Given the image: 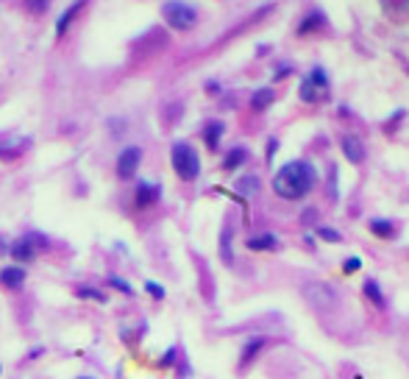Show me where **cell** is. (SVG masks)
Returning a JSON list of instances; mask_svg holds the SVG:
<instances>
[{
	"mask_svg": "<svg viewBox=\"0 0 409 379\" xmlns=\"http://www.w3.org/2000/svg\"><path fill=\"white\" fill-rule=\"evenodd\" d=\"M145 290H148L154 298H161V296H164V287H161V284H156V282H148V284H145Z\"/></svg>",
	"mask_w": 409,
	"mask_h": 379,
	"instance_id": "obj_27",
	"label": "cell"
},
{
	"mask_svg": "<svg viewBox=\"0 0 409 379\" xmlns=\"http://www.w3.org/2000/svg\"><path fill=\"white\" fill-rule=\"evenodd\" d=\"M276 100V93L270 90V87H262V90H256V93L251 95V109H256V112H265L270 103Z\"/></svg>",
	"mask_w": 409,
	"mask_h": 379,
	"instance_id": "obj_19",
	"label": "cell"
},
{
	"mask_svg": "<svg viewBox=\"0 0 409 379\" xmlns=\"http://www.w3.org/2000/svg\"><path fill=\"white\" fill-rule=\"evenodd\" d=\"M267 335H251L245 343H243V351H240V368H248L253 360L262 354V348L267 346Z\"/></svg>",
	"mask_w": 409,
	"mask_h": 379,
	"instance_id": "obj_10",
	"label": "cell"
},
{
	"mask_svg": "<svg viewBox=\"0 0 409 379\" xmlns=\"http://www.w3.org/2000/svg\"><path fill=\"white\" fill-rule=\"evenodd\" d=\"M315 234L323 240V243H334V246H337V243H343V234H340L337 229H331V226H317Z\"/></svg>",
	"mask_w": 409,
	"mask_h": 379,
	"instance_id": "obj_20",
	"label": "cell"
},
{
	"mask_svg": "<svg viewBox=\"0 0 409 379\" xmlns=\"http://www.w3.org/2000/svg\"><path fill=\"white\" fill-rule=\"evenodd\" d=\"M23 282H26V268L9 265V268L0 271V284H3V287H20Z\"/></svg>",
	"mask_w": 409,
	"mask_h": 379,
	"instance_id": "obj_16",
	"label": "cell"
},
{
	"mask_svg": "<svg viewBox=\"0 0 409 379\" xmlns=\"http://www.w3.org/2000/svg\"><path fill=\"white\" fill-rule=\"evenodd\" d=\"M368 229H371V234H376L378 240H395V237H398V226L393 221H387V218L368 221Z\"/></svg>",
	"mask_w": 409,
	"mask_h": 379,
	"instance_id": "obj_12",
	"label": "cell"
},
{
	"mask_svg": "<svg viewBox=\"0 0 409 379\" xmlns=\"http://www.w3.org/2000/svg\"><path fill=\"white\" fill-rule=\"evenodd\" d=\"M48 6H51V0H26V9H28L31 14H42V11H48Z\"/></svg>",
	"mask_w": 409,
	"mask_h": 379,
	"instance_id": "obj_24",
	"label": "cell"
},
{
	"mask_svg": "<svg viewBox=\"0 0 409 379\" xmlns=\"http://www.w3.org/2000/svg\"><path fill=\"white\" fill-rule=\"evenodd\" d=\"M173 360H176V348H170V351L161 357V363H159V365H161V368H167V365H173Z\"/></svg>",
	"mask_w": 409,
	"mask_h": 379,
	"instance_id": "obj_28",
	"label": "cell"
},
{
	"mask_svg": "<svg viewBox=\"0 0 409 379\" xmlns=\"http://www.w3.org/2000/svg\"><path fill=\"white\" fill-rule=\"evenodd\" d=\"M161 17L173 31H192L198 23V9L187 0H167L161 6Z\"/></svg>",
	"mask_w": 409,
	"mask_h": 379,
	"instance_id": "obj_4",
	"label": "cell"
},
{
	"mask_svg": "<svg viewBox=\"0 0 409 379\" xmlns=\"http://www.w3.org/2000/svg\"><path fill=\"white\" fill-rule=\"evenodd\" d=\"M284 76H290V67H279L276 70V78H284Z\"/></svg>",
	"mask_w": 409,
	"mask_h": 379,
	"instance_id": "obj_31",
	"label": "cell"
},
{
	"mask_svg": "<svg viewBox=\"0 0 409 379\" xmlns=\"http://www.w3.org/2000/svg\"><path fill=\"white\" fill-rule=\"evenodd\" d=\"M362 293H365V298L376 307V310H387V298H384V290H381V284L376 279H365L362 284Z\"/></svg>",
	"mask_w": 409,
	"mask_h": 379,
	"instance_id": "obj_15",
	"label": "cell"
},
{
	"mask_svg": "<svg viewBox=\"0 0 409 379\" xmlns=\"http://www.w3.org/2000/svg\"><path fill=\"white\" fill-rule=\"evenodd\" d=\"M340 148H343V157L351 162V165H362L368 159V148H365V140L359 134H343L340 140Z\"/></svg>",
	"mask_w": 409,
	"mask_h": 379,
	"instance_id": "obj_8",
	"label": "cell"
},
{
	"mask_svg": "<svg viewBox=\"0 0 409 379\" xmlns=\"http://www.w3.org/2000/svg\"><path fill=\"white\" fill-rule=\"evenodd\" d=\"M378 3H381V9L387 14H401V11L409 9V0H378Z\"/></svg>",
	"mask_w": 409,
	"mask_h": 379,
	"instance_id": "obj_23",
	"label": "cell"
},
{
	"mask_svg": "<svg viewBox=\"0 0 409 379\" xmlns=\"http://www.w3.org/2000/svg\"><path fill=\"white\" fill-rule=\"evenodd\" d=\"M223 134H225L223 120H209V123L203 126V140H206V148H209V151H218V148H221Z\"/></svg>",
	"mask_w": 409,
	"mask_h": 379,
	"instance_id": "obj_14",
	"label": "cell"
},
{
	"mask_svg": "<svg viewBox=\"0 0 409 379\" xmlns=\"http://www.w3.org/2000/svg\"><path fill=\"white\" fill-rule=\"evenodd\" d=\"M42 246H48L45 237H39V234H26V237H20V240L9 249V254H11L17 262H28V259L36 256V251H39Z\"/></svg>",
	"mask_w": 409,
	"mask_h": 379,
	"instance_id": "obj_7",
	"label": "cell"
},
{
	"mask_svg": "<svg viewBox=\"0 0 409 379\" xmlns=\"http://www.w3.org/2000/svg\"><path fill=\"white\" fill-rule=\"evenodd\" d=\"M0 254H9V249H6V243H0Z\"/></svg>",
	"mask_w": 409,
	"mask_h": 379,
	"instance_id": "obj_32",
	"label": "cell"
},
{
	"mask_svg": "<svg viewBox=\"0 0 409 379\" xmlns=\"http://www.w3.org/2000/svg\"><path fill=\"white\" fill-rule=\"evenodd\" d=\"M251 251H279V237L276 234H270V232H262V234H253L248 237V243H245Z\"/></svg>",
	"mask_w": 409,
	"mask_h": 379,
	"instance_id": "obj_11",
	"label": "cell"
},
{
	"mask_svg": "<svg viewBox=\"0 0 409 379\" xmlns=\"http://www.w3.org/2000/svg\"><path fill=\"white\" fill-rule=\"evenodd\" d=\"M237 192H243V195L259 192V176H243V179L237 182Z\"/></svg>",
	"mask_w": 409,
	"mask_h": 379,
	"instance_id": "obj_21",
	"label": "cell"
},
{
	"mask_svg": "<svg viewBox=\"0 0 409 379\" xmlns=\"http://www.w3.org/2000/svg\"><path fill=\"white\" fill-rule=\"evenodd\" d=\"M317 185V170L309 159H290L273 173L270 187L284 201H304Z\"/></svg>",
	"mask_w": 409,
	"mask_h": 379,
	"instance_id": "obj_1",
	"label": "cell"
},
{
	"mask_svg": "<svg viewBox=\"0 0 409 379\" xmlns=\"http://www.w3.org/2000/svg\"><path fill=\"white\" fill-rule=\"evenodd\" d=\"M139 162H142V148H139V145H126V148L120 151L117 162H115V170H117V176H120L123 182H128V179L137 176Z\"/></svg>",
	"mask_w": 409,
	"mask_h": 379,
	"instance_id": "obj_6",
	"label": "cell"
},
{
	"mask_svg": "<svg viewBox=\"0 0 409 379\" xmlns=\"http://www.w3.org/2000/svg\"><path fill=\"white\" fill-rule=\"evenodd\" d=\"M78 296H81V298H95V301H100V304L106 301V296H103L100 290H92V287H78Z\"/></svg>",
	"mask_w": 409,
	"mask_h": 379,
	"instance_id": "obj_25",
	"label": "cell"
},
{
	"mask_svg": "<svg viewBox=\"0 0 409 379\" xmlns=\"http://www.w3.org/2000/svg\"><path fill=\"white\" fill-rule=\"evenodd\" d=\"M221 256L225 265H234V256H231V229H225L221 237Z\"/></svg>",
	"mask_w": 409,
	"mask_h": 379,
	"instance_id": "obj_22",
	"label": "cell"
},
{
	"mask_svg": "<svg viewBox=\"0 0 409 379\" xmlns=\"http://www.w3.org/2000/svg\"><path fill=\"white\" fill-rule=\"evenodd\" d=\"M109 282L115 284V287H117V290H123V293H131V287H128V284L123 282V279H117V276H112V279H109Z\"/></svg>",
	"mask_w": 409,
	"mask_h": 379,
	"instance_id": "obj_29",
	"label": "cell"
},
{
	"mask_svg": "<svg viewBox=\"0 0 409 379\" xmlns=\"http://www.w3.org/2000/svg\"><path fill=\"white\" fill-rule=\"evenodd\" d=\"M84 6H87V0H73V3H70V6L64 9L62 17L56 20V36H64V33H67V28H70V23H73V20L78 17V11H81Z\"/></svg>",
	"mask_w": 409,
	"mask_h": 379,
	"instance_id": "obj_13",
	"label": "cell"
},
{
	"mask_svg": "<svg viewBox=\"0 0 409 379\" xmlns=\"http://www.w3.org/2000/svg\"><path fill=\"white\" fill-rule=\"evenodd\" d=\"M329 93H331V78H329L326 67H312V70L304 76L301 87H298V98H301L304 103H309V106L323 103V100L329 98Z\"/></svg>",
	"mask_w": 409,
	"mask_h": 379,
	"instance_id": "obj_3",
	"label": "cell"
},
{
	"mask_svg": "<svg viewBox=\"0 0 409 379\" xmlns=\"http://www.w3.org/2000/svg\"><path fill=\"white\" fill-rule=\"evenodd\" d=\"M170 162H173V170L181 182H195L201 176V157L198 151L189 145V142H173L170 148Z\"/></svg>",
	"mask_w": 409,
	"mask_h": 379,
	"instance_id": "obj_2",
	"label": "cell"
},
{
	"mask_svg": "<svg viewBox=\"0 0 409 379\" xmlns=\"http://www.w3.org/2000/svg\"><path fill=\"white\" fill-rule=\"evenodd\" d=\"M323 26H326V14L323 11H309L307 20L298 26V36H307V33H312L315 28H323Z\"/></svg>",
	"mask_w": 409,
	"mask_h": 379,
	"instance_id": "obj_18",
	"label": "cell"
},
{
	"mask_svg": "<svg viewBox=\"0 0 409 379\" xmlns=\"http://www.w3.org/2000/svg\"><path fill=\"white\" fill-rule=\"evenodd\" d=\"M159 198H161V187L154 182H137V192H134V207L137 209H148L154 207Z\"/></svg>",
	"mask_w": 409,
	"mask_h": 379,
	"instance_id": "obj_9",
	"label": "cell"
},
{
	"mask_svg": "<svg viewBox=\"0 0 409 379\" xmlns=\"http://www.w3.org/2000/svg\"><path fill=\"white\" fill-rule=\"evenodd\" d=\"M78 379H92V377H78Z\"/></svg>",
	"mask_w": 409,
	"mask_h": 379,
	"instance_id": "obj_33",
	"label": "cell"
},
{
	"mask_svg": "<svg viewBox=\"0 0 409 379\" xmlns=\"http://www.w3.org/2000/svg\"><path fill=\"white\" fill-rule=\"evenodd\" d=\"M304 298L309 301V307H315L317 313H323V316H329V313H334L337 310V304H340V293H337V287L329 282H309L304 287Z\"/></svg>",
	"mask_w": 409,
	"mask_h": 379,
	"instance_id": "obj_5",
	"label": "cell"
},
{
	"mask_svg": "<svg viewBox=\"0 0 409 379\" xmlns=\"http://www.w3.org/2000/svg\"><path fill=\"white\" fill-rule=\"evenodd\" d=\"M359 268H362V259H359V256H348L346 262H343V271H346V274H356Z\"/></svg>",
	"mask_w": 409,
	"mask_h": 379,
	"instance_id": "obj_26",
	"label": "cell"
},
{
	"mask_svg": "<svg viewBox=\"0 0 409 379\" xmlns=\"http://www.w3.org/2000/svg\"><path fill=\"white\" fill-rule=\"evenodd\" d=\"M276 148H279V140H270V142H267V159H273Z\"/></svg>",
	"mask_w": 409,
	"mask_h": 379,
	"instance_id": "obj_30",
	"label": "cell"
},
{
	"mask_svg": "<svg viewBox=\"0 0 409 379\" xmlns=\"http://www.w3.org/2000/svg\"><path fill=\"white\" fill-rule=\"evenodd\" d=\"M248 162V148L245 145H237V148H231L225 159H223V170H237L240 165H245Z\"/></svg>",
	"mask_w": 409,
	"mask_h": 379,
	"instance_id": "obj_17",
	"label": "cell"
}]
</instances>
